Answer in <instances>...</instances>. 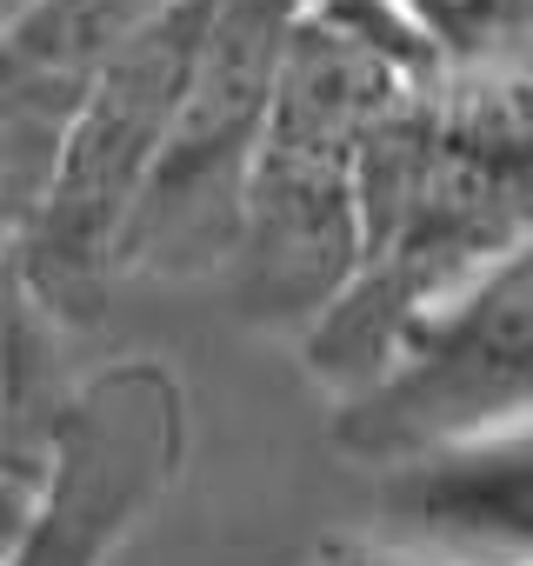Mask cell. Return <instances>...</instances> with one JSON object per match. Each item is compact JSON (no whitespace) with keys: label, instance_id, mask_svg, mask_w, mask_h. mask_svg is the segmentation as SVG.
<instances>
[{"label":"cell","instance_id":"6da1fadb","mask_svg":"<svg viewBox=\"0 0 533 566\" xmlns=\"http://www.w3.org/2000/svg\"><path fill=\"white\" fill-rule=\"evenodd\" d=\"M526 81L533 61L440 67L374 120L354 273L301 327V360L327 394L360 387L427 307L533 240Z\"/></svg>","mask_w":533,"mask_h":566},{"label":"cell","instance_id":"7a4b0ae2","mask_svg":"<svg viewBox=\"0 0 533 566\" xmlns=\"http://www.w3.org/2000/svg\"><path fill=\"white\" fill-rule=\"evenodd\" d=\"M433 74L440 54L394 0L301 8L220 260L253 327L301 334L341 294L360 253V147L374 120Z\"/></svg>","mask_w":533,"mask_h":566},{"label":"cell","instance_id":"3957f363","mask_svg":"<svg viewBox=\"0 0 533 566\" xmlns=\"http://www.w3.org/2000/svg\"><path fill=\"white\" fill-rule=\"evenodd\" d=\"M200 14L207 0H180L81 81L41 180V200L14 233V273L28 301L67 307V301H87L114 273L121 227L167 147V120L187 81Z\"/></svg>","mask_w":533,"mask_h":566},{"label":"cell","instance_id":"277c9868","mask_svg":"<svg viewBox=\"0 0 533 566\" xmlns=\"http://www.w3.org/2000/svg\"><path fill=\"white\" fill-rule=\"evenodd\" d=\"M533 407V260L526 247L473 273L427 307L394 354L347 394H334L327 440L387 473L400 460L526 427Z\"/></svg>","mask_w":533,"mask_h":566},{"label":"cell","instance_id":"5b68a950","mask_svg":"<svg viewBox=\"0 0 533 566\" xmlns=\"http://www.w3.org/2000/svg\"><path fill=\"white\" fill-rule=\"evenodd\" d=\"M301 8L307 0H207L167 147L121 227L114 273H200L227 260L240 174Z\"/></svg>","mask_w":533,"mask_h":566},{"label":"cell","instance_id":"8992f818","mask_svg":"<svg viewBox=\"0 0 533 566\" xmlns=\"http://www.w3.org/2000/svg\"><path fill=\"white\" fill-rule=\"evenodd\" d=\"M180 453V394L160 367L94 380L54 440V473L28 493L0 566H101Z\"/></svg>","mask_w":533,"mask_h":566},{"label":"cell","instance_id":"52a82bcc","mask_svg":"<svg viewBox=\"0 0 533 566\" xmlns=\"http://www.w3.org/2000/svg\"><path fill=\"white\" fill-rule=\"evenodd\" d=\"M394 553L427 566H526L533 559V433L500 427L380 473Z\"/></svg>","mask_w":533,"mask_h":566},{"label":"cell","instance_id":"ba28073f","mask_svg":"<svg viewBox=\"0 0 533 566\" xmlns=\"http://www.w3.org/2000/svg\"><path fill=\"white\" fill-rule=\"evenodd\" d=\"M167 8H180V0H28V8L0 28V41H8L28 67H41L54 87L81 94V81L121 41L154 28Z\"/></svg>","mask_w":533,"mask_h":566},{"label":"cell","instance_id":"9c48e42d","mask_svg":"<svg viewBox=\"0 0 533 566\" xmlns=\"http://www.w3.org/2000/svg\"><path fill=\"white\" fill-rule=\"evenodd\" d=\"M427 34L440 67L533 61V0H394Z\"/></svg>","mask_w":533,"mask_h":566},{"label":"cell","instance_id":"30bf717a","mask_svg":"<svg viewBox=\"0 0 533 566\" xmlns=\"http://www.w3.org/2000/svg\"><path fill=\"white\" fill-rule=\"evenodd\" d=\"M28 493H34V473L21 460H0V546L14 539V526L28 513Z\"/></svg>","mask_w":533,"mask_h":566},{"label":"cell","instance_id":"8fae6325","mask_svg":"<svg viewBox=\"0 0 533 566\" xmlns=\"http://www.w3.org/2000/svg\"><path fill=\"white\" fill-rule=\"evenodd\" d=\"M334 566H427V559H414V553H394V546H380V553H341Z\"/></svg>","mask_w":533,"mask_h":566},{"label":"cell","instance_id":"7c38bea8","mask_svg":"<svg viewBox=\"0 0 533 566\" xmlns=\"http://www.w3.org/2000/svg\"><path fill=\"white\" fill-rule=\"evenodd\" d=\"M21 8H28V0H0V28H8V21H14Z\"/></svg>","mask_w":533,"mask_h":566}]
</instances>
